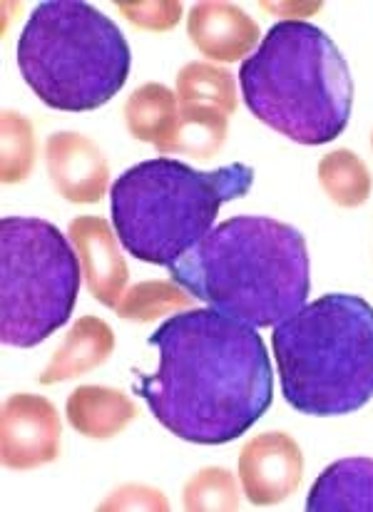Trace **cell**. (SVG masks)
<instances>
[{
    "label": "cell",
    "mask_w": 373,
    "mask_h": 512,
    "mask_svg": "<svg viewBox=\"0 0 373 512\" xmlns=\"http://www.w3.org/2000/svg\"><path fill=\"white\" fill-rule=\"evenodd\" d=\"M80 281V256L55 224L38 217L0 219V334L5 346H38L68 324Z\"/></svg>",
    "instance_id": "obj_7"
},
{
    "label": "cell",
    "mask_w": 373,
    "mask_h": 512,
    "mask_svg": "<svg viewBox=\"0 0 373 512\" xmlns=\"http://www.w3.org/2000/svg\"><path fill=\"white\" fill-rule=\"evenodd\" d=\"M309 512H373V460H336L311 485Z\"/></svg>",
    "instance_id": "obj_13"
},
{
    "label": "cell",
    "mask_w": 373,
    "mask_h": 512,
    "mask_svg": "<svg viewBox=\"0 0 373 512\" xmlns=\"http://www.w3.org/2000/svg\"><path fill=\"white\" fill-rule=\"evenodd\" d=\"M227 115L207 105H182L180 122L172 137L170 155H189L197 160H209L227 142Z\"/></svg>",
    "instance_id": "obj_17"
},
{
    "label": "cell",
    "mask_w": 373,
    "mask_h": 512,
    "mask_svg": "<svg viewBox=\"0 0 373 512\" xmlns=\"http://www.w3.org/2000/svg\"><path fill=\"white\" fill-rule=\"evenodd\" d=\"M147 341L160 353V368L140 373L137 396L177 438L232 443L272 406V361L254 326L192 309L172 316Z\"/></svg>",
    "instance_id": "obj_1"
},
{
    "label": "cell",
    "mask_w": 373,
    "mask_h": 512,
    "mask_svg": "<svg viewBox=\"0 0 373 512\" xmlns=\"http://www.w3.org/2000/svg\"><path fill=\"white\" fill-rule=\"evenodd\" d=\"M252 184L254 170L242 162L207 172L170 157L140 162L110 189L115 234L135 259L170 269L212 232L222 204Z\"/></svg>",
    "instance_id": "obj_5"
},
{
    "label": "cell",
    "mask_w": 373,
    "mask_h": 512,
    "mask_svg": "<svg viewBox=\"0 0 373 512\" xmlns=\"http://www.w3.org/2000/svg\"><path fill=\"white\" fill-rule=\"evenodd\" d=\"M170 276L209 309L269 329L306 306L309 249L299 229L269 217L217 224Z\"/></svg>",
    "instance_id": "obj_2"
},
{
    "label": "cell",
    "mask_w": 373,
    "mask_h": 512,
    "mask_svg": "<svg viewBox=\"0 0 373 512\" xmlns=\"http://www.w3.org/2000/svg\"><path fill=\"white\" fill-rule=\"evenodd\" d=\"M68 237L80 256L83 279L90 294L107 309H117L130 271H127L110 224L102 217H78L70 222Z\"/></svg>",
    "instance_id": "obj_11"
},
{
    "label": "cell",
    "mask_w": 373,
    "mask_h": 512,
    "mask_svg": "<svg viewBox=\"0 0 373 512\" xmlns=\"http://www.w3.org/2000/svg\"><path fill=\"white\" fill-rule=\"evenodd\" d=\"M194 48L214 63L247 58L259 40V25L234 3H197L187 18Z\"/></svg>",
    "instance_id": "obj_12"
},
{
    "label": "cell",
    "mask_w": 373,
    "mask_h": 512,
    "mask_svg": "<svg viewBox=\"0 0 373 512\" xmlns=\"http://www.w3.org/2000/svg\"><path fill=\"white\" fill-rule=\"evenodd\" d=\"M68 421L80 435L105 440L122 433L137 416L130 398L117 388L80 386L68 398Z\"/></svg>",
    "instance_id": "obj_16"
},
{
    "label": "cell",
    "mask_w": 373,
    "mask_h": 512,
    "mask_svg": "<svg viewBox=\"0 0 373 512\" xmlns=\"http://www.w3.org/2000/svg\"><path fill=\"white\" fill-rule=\"evenodd\" d=\"M371 147H373V135H371Z\"/></svg>",
    "instance_id": "obj_25"
},
{
    "label": "cell",
    "mask_w": 373,
    "mask_h": 512,
    "mask_svg": "<svg viewBox=\"0 0 373 512\" xmlns=\"http://www.w3.org/2000/svg\"><path fill=\"white\" fill-rule=\"evenodd\" d=\"M117 8L127 15L132 25L142 30H170L180 23L182 3L175 0H157V3H120Z\"/></svg>",
    "instance_id": "obj_23"
},
{
    "label": "cell",
    "mask_w": 373,
    "mask_h": 512,
    "mask_svg": "<svg viewBox=\"0 0 373 512\" xmlns=\"http://www.w3.org/2000/svg\"><path fill=\"white\" fill-rule=\"evenodd\" d=\"M60 423L53 403L43 396L15 393L5 401L0 421V455L10 470H33L60 455Z\"/></svg>",
    "instance_id": "obj_8"
},
{
    "label": "cell",
    "mask_w": 373,
    "mask_h": 512,
    "mask_svg": "<svg viewBox=\"0 0 373 512\" xmlns=\"http://www.w3.org/2000/svg\"><path fill=\"white\" fill-rule=\"evenodd\" d=\"M264 8L274 10V13H281V10H294V13H316L321 5L319 3H296V5H291V3H277V5L264 3Z\"/></svg>",
    "instance_id": "obj_24"
},
{
    "label": "cell",
    "mask_w": 373,
    "mask_h": 512,
    "mask_svg": "<svg viewBox=\"0 0 373 512\" xmlns=\"http://www.w3.org/2000/svg\"><path fill=\"white\" fill-rule=\"evenodd\" d=\"M281 393L304 416H346L373 398V306L326 294L274 326Z\"/></svg>",
    "instance_id": "obj_4"
},
{
    "label": "cell",
    "mask_w": 373,
    "mask_h": 512,
    "mask_svg": "<svg viewBox=\"0 0 373 512\" xmlns=\"http://www.w3.org/2000/svg\"><path fill=\"white\" fill-rule=\"evenodd\" d=\"M319 184L331 202L344 209H356L371 197L373 179L359 155L351 150H336L321 157Z\"/></svg>",
    "instance_id": "obj_18"
},
{
    "label": "cell",
    "mask_w": 373,
    "mask_h": 512,
    "mask_svg": "<svg viewBox=\"0 0 373 512\" xmlns=\"http://www.w3.org/2000/svg\"><path fill=\"white\" fill-rule=\"evenodd\" d=\"M18 68L30 90L60 112L107 105L130 78L122 30L83 0L40 3L18 38Z\"/></svg>",
    "instance_id": "obj_6"
},
{
    "label": "cell",
    "mask_w": 373,
    "mask_h": 512,
    "mask_svg": "<svg viewBox=\"0 0 373 512\" xmlns=\"http://www.w3.org/2000/svg\"><path fill=\"white\" fill-rule=\"evenodd\" d=\"M125 125L132 137L155 145L162 155H170L172 137L180 122V97L170 87L147 83L137 87L125 102Z\"/></svg>",
    "instance_id": "obj_15"
},
{
    "label": "cell",
    "mask_w": 373,
    "mask_h": 512,
    "mask_svg": "<svg viewBox=\"0 0 373 512\" xmlns=\"http://www.w3.org/2000/svg\"><path fill=\"white\" fill-rule=\"evenodd\" d=\"M239 490L224 468H204L185 485V510H237Z\"/></svg>",
    "instance_id": "obj_22"
},
{
    "label": "cell",
    "mask_w": 373,
    "mask_h": 512,
    "mask_svg": "<svg viewBox=\"0 0 373 512\" xmlns=\"http://www.w3.org/2000/svg\"><path fill=\"white\" fill-rule=\"evenodd\" d=\"M112 351H115V334L110 326L97 316H83L80 321H75L70 334L65 336L45 371L40 373V383L53 386V383L85 376L102 366Z\"/></svg>",
    "instance_id": "obj_14"
},
{
    "label": "cell",
    "mask_w": 373,
    "mask_h": 512,
    "mask_svg": "<svg viewBox=\"0 0 373 512\" xmlns=\"http://www.w3.org/2000/svg\"><path fill=\"white\" fill-rule=\"evenodd\" d=\"M304 455L286 433H259L239 453V480L247 500L259 508L277 505L299 490Z\"/></svg>",
    "instance_id": "obj_9"
},
{
    "label": "cell",
    "mask_w": 373,
    "mask_h": 512,
    "mask_svg": "<svg viewBox=\"0 0 373 512\" xmlns=\"http://www.w3.org/2000/svg\"><path fill=\"white\" fill-rule=\"evenodd\" d=\"M45 165L55 189L68 202L95 204L107 192L105 155L90 137L80 132H55L45 142Z\"/></svg>",
    "instance_id": "obj_10"
},
{
    "label": "cell",
    "mask_w": 373,
    "mask_h": 512,
    "mask_svg": "<svg viewBox=\"0 0 373 512\" xmlns=\"http://www.w3.org/2000/svg\"><path fill=\"white\" fill-rule=\"evenodd\" d=\"M189 306H192V294L177 281H142L122 294L115 311L122 319L150 324L160 316L180 314Z\"/></svg>",
    "instance_id": "obj_20"
},
{
    "label": "cell",
    "mask_w": 373,
    "mask_h": 512,
    "mask_svg": "<svg viewBox=\"0 0 373 512\" xmlns=\"http://www.w3.org/2000/svg\"><path fill=\"white\" fill-rule=\"evenodd\" d=\"M252 115L299 145H326L346 130L354 78L334 40L304 20H281L239 70Z\"/></svg>",
    "instance_id": "obj_3"
},
{
    "label": "cell",
    "mask_w": 373,
    "mask_h": 512,
    "mask_svg": "<svg viewBox=\"0 0 373 512\" xmlns=\"http://www.w3.org/2000/svg\"><path fill=\"white\" fill-rule=\"evenodd\" d=\"M38 145H35V130L18 112H3V174L5 184H18L28 177L35 165Z\"/></svg>",
    "instance_id": "obj_21"
},
{
    "label": "cell",
    "mask_w": 373,
    "mask_h": 512,
    "mask_svg": "<svg viewBox=\"0 0 373 512\" xmlns=\"http://www.w3.org/2000/svg\"><path fill=\"white\" fill-rule=\"evenodd\" d=\"M177 97L182 105H207L224 115H232L239 102L234 75L214 63H187L177 75Z\"/></svg>",
    "instance_id": "obj_19"
}]
</instances>
